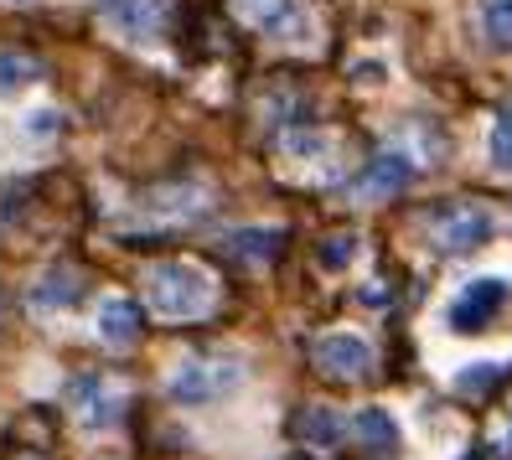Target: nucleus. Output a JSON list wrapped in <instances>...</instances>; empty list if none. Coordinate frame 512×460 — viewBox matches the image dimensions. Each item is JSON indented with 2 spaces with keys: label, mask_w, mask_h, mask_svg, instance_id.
Returning a JSON list of instances; mask_svg holds the SVG:
<instances>
[{
  "label": "nucleus",
  "mask_w": 512,
  "mask_h": 460,
  "mask_svg": "<svg viewBox=\"0 0 512 460\" xmlns=\"http://www.w3.org/2000/svg\"><path fill=\"white\" fill-rule=\"evenodd\" d=\"M78 295H83V280H78L73 269H63V264H57V269H47L42 280H37V290H32V305H37V311L47 316V311H68V305H78Z\"/></svg>",
  "instance_id": "nucleus-13"
},
{
  "label": "nucleus",
  "mask_w": 512,
  "mask_h": 460,
  "mask_svg": "<svg viewBox=\"0 0 512 460\" xmlns=\"http://www.w3.org/2000/svg\"><path fill=\"white\" fill-rule=\"evenodd\" d=\"M238 11H244L264 37H280V42H300L311 32V16L300 0H238Z\"/></svg>",
  "instance_id": "nucleus-6"
},
{
  "label": "nucleus",
  "mask_w": 512,
  "mask_h": 460,
  "mask_svg": "<svg viewBox=\"0 0 512 460\" xmlns=\"http://www.w3.org/2000/svg\"><path fill=\"white\" fill-rule=\"evenodd\" d=\"M481 26L492 47H512V0H481Z\"/></svg>",
  "instance_id": "nucleus-16"
},
{
  "label": "nucleus",
  "mask_w": 512,
  "mask_h": 460,
  "mask_svg": "<svg viewBox=\"0 0 512 460\" xmlns=\"http://www.w3.org/2000/svg\"><path fill=\"white\" fill-rule=\"evenodd\" d=\"M37 57H26V52H0V94H16V88L26 83H37Z\"/></svg>",
  "instance_id": "nucleus-15"
},
{
  "label": "nucleus",
  "mask_w": 512,
  "mask_h": 460,
  "mask_svg": "<svg viewBox=\"0 0 512 460\" xmlns=\"http://www.w3.org/2000/svg\"><path fill=\"white\" fill-rule=\"evenodd\" d=\"M414 181V166H409V156H378L368 171H363V181H357V197L363 202H388V197H399L404 187Z\"/></svg>",
  "instance_id": "nucleus-8"
},
{
  "label": "nucleus",
  "mask_w": 512,
  "mask_h": 460,
  "mask_svg": "<svg viewBox=\"0 0 512 460\" xmlns=\"http://www.w3.org/2000/svg\"><path fill=\"white\" fill-rule=\"evenodd\" d=\"M166 0H104V16L109 26H119L125 37L145 42V37H156L161 26H166Z\"/></svg>",
  "instance_id": "nucleus-7"
},
{
  "label": "nucleus",
  "mask_w": 512,
  "mask_h": 460,
  "mask_svg": "<svg viewBox=\"0 0 512 460\" xmlns=\"http://www.w3.org/2000/svg\"><path fill=\"white\" fill-rule=\"evenodd\" d=\"M316 367L326 378H368L373 373V347L363 342V336H352V331H326L321 342H316Z\"/></svg>",
  "instance_id": "nucleus-4"
},
{
  "label": "nucleus",
  "mask_w": 512,
  "mask_h": 460,
  "mask_svg": "<svg viewBox=\"0 0 512 460\" xmlns=\"http://www.w3.org/2000/svg\"><path fill=\"white\" fill-rule=\"evenodd\" d=\"M238 383H244V362L238 357H187V362H176L166 388L176 404H218Z\"/></svg>",
  "instance_id": "nucleus-2"
},
{
  "label": "nucleus",
  "mask_w": 512,
  "mask_h": 460,
  "mask_svg": "<svg viewBox=\"0 0 512 460\" xmlns=\"http://www.w3.org/2000/svg\"><path fill=\"white\" fill-rule=\"evenodd\" d=\"M507 280H471L461 295H456V305H450V326L456 331H466V336H476V331H487L492 321H497V311L507 305Z\"/></svg>",
  "instance_id": "nucleus-5"
},
{
  "label": "nucleus",
  "mask_w": 512,
  "mask_h": 460,
  "mask_svg": "<svg viewBox=\"0 0 512 460\" xmlns=\"http://www.w3.org/2000/svg\"><path fill=\"white\" fill-rule=\"evenodd\" d=\"M213 274L192 259H166V264H150L145 269V300L150 311H161L166 321H197L213 311Z\"/></svg>",
  "instance_id": "nucleus-1"
},
{
  "label": "nucleus",
  "mask_w": 512,
  "mask_h": 460,
  "mask_svg": "<svg viewBox=\"0 0 512 460\" xmlns=\"http://www.w3.org/2000/svg\"><path fill=\"white\" fill-rule=\"evenodd\" d=\"M26 125H32V135H47V130H57V114H32Z\"/></svg>",
  "instance_id": "nucleus-20"
},
{
  "label": "nucleus",
  "mask_w": 512,
  "mask_h": 460,
  "mask_svg": "<svg viewBox=\"0 0 512 460\" xmlns=\"http://www.w3.org/2000/svg\"><path fill=\"white\" fill-rule=\"evenodd\" d=\"M290 429H295V440L306 445V450H316V455L337 450V445H342V435H347L342 414H337V409H326V404H311V409H300Z\"/></svg>",
  "instance_id": "nucleus-10"
},
{
  "label": "nucleus",
  "mask_w": 512,
  "mask_h": 460,
  "mask_svg": "<svg viewBox=\"0 0 512 460\" xmlns=\"http://www.w3.org/2000/svg\"><path fill=\"white\" fill-rule=\"evenodd\" d=\"M357 440H363L368 450H394L399 445V424L388 409H363L357 414Z\"/></svg>",
  "instance_id": "nucleus-14"
},
{
  "label": "nucleus",
  "mask_w": 512,
  "mask_h": 460,
  "mask_svg": "<svg viewBox=\"0 0 512 460\" xmlns=\"http://www.w3.org/2000/svg\"><path fill=\"white\" fill-rule=\"evenodd\" d=\"M321 269H347L352 259H357V233H331V238H321Z\"/></svg>",
  "instance_id": "nucleus-18"
},
{
  "label": "nucleus",
  "mask_w": 512,
  "mask_h": 460,
  "mask_svg": "<svg viewBox=\"0 0 512 460\" xmlns=\"http://www.w3.org/2000/svg\"><path fill=\"white\" fill-rule=\"evenodd\" d=\"M492 156H497L502 171H512V114H502V125L492 135Z\"/></svg>",
  "instance_id": "nucleus-19"
},
{
  "label": "nucleus",
  "mask_w": 512,
  "mask_h": 460,
  "mask_svg": "<svg viewBox=\"0 0 512 460\" xmlns=\"http://www.w3.org/2000/svg\"><path fill=\"white\" fill-rule=\"evenodd\" d=\"M290 460H306V455H290Z\"/></svg>",
  "instance_id": "nucleus-22"
},
{
  "label": "nucleus",
  "mask_w": 512,
  "mask_h": 460,
  "mask_svg": "<svg viewBox=\"0 0 512 460\" xmlns=\"http://www.w3.org/2000/svg\"><path fill=\"white\" fill-rule=\"evenodd\" d=\"M99 336L109 347H135L140 336H145V316H140V305L130 295H109L99 305Z\"/></svg>",
  "instance_id": "nucleus-9"
},
{
  "label": "nucleus",
  "mask_w": 512,
  "mask_h": 460,
  "mask_svg": "<svg viewBox=\"0 0 512 460\" xmlns=\"http://www.w3.org/2000/svg\"><path fill=\"white\" fill-rule=\"evenodd\" d=\"M430 238H435L440 254H471L492 238V218H487V207H476V202H445L430 218Z\"/></svg>",
  "instance_id": "nucleus-3"
},
{
  "label": "nucleus",
  "mask_w": 512,
  "mask_h": 460,
  "mask_svg": "<svg viewBox=\"0 0 512 460\" xmlns=\"http://www.w3.org/2000/svg\"><path fill=\"white\" fill-rule=\"evenodd\" d=\"M285 249V228H238L228 233V254L238 264H275Z\"/></svg>",
  "instance_id": "nucleus-12"
},
{
  "label": "nucleus",
  "mask_w": 512,
  "mask_h": 460,
  "mask_svg": "<svg viewBox=\"0 0 512 460\" xmlns=\"http://www.w3.org/2000/svg\"><path fill=\"white\" fill-rule=\"evenodd\" d=\"M497 383H502V367H492V362H476V367H466V373L456 378V393H461V398H487Z\"/></svg>",
  "instance_id": "nucleus-17"
},
{
  "label": "nucleus",
  "mask_w": 512,
  "mask_h": 460,
  "mask_svg": "<svg viewBox=\"0 0 512 460\" xmlns=\"http://www.w3.org/2000/svg\"><path fill=\"white\" fill-rule=\"evenodd\" d=\"M73 404L83 409L88 424H119V414H125V393L119 388H104V378H78L73 383Z\"/></svg>",
  "instance_id": "nucleus-11"
},
{
  "label": "nucleus",
  "mask_w": 512,
  "mask_h": 460,
  "mask_svg": "<svg viewBox=\"0 0 512 460\" xmlns=\"http://www.w3.org/2000/svg\"><path fill=\"white\" fill-rule=\"evenodd\" d=\"M11 6H32V0H11Z\"/></svg>",
  "instance_id": "nucleus-21"
}]
</instances>
